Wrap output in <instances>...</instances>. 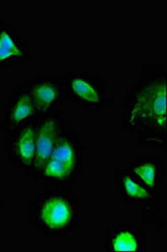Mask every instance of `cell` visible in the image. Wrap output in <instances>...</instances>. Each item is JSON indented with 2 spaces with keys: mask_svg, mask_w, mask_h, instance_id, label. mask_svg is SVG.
<instances>
[{
  "mask_svg": "<svg viewBox=\"0 0 167 252\" xmlns=\"http://www.w3.org/2000/svg\"><path fill=\"white\" fill-rule=\"evenodd\" d=\"M167 69L165 64H144L140 76L127 88L119 124L140 146L157 152L167 149Z\"/></svg>",
  "mask_w": 167,
  "mask_h": 252,
  "instance_id": "obj_1",
  "label": "cell"
},
{
  "mask_svg": "<svg viewBox=\"0 0 167 252\" xmlns=\"http://www.w3.org/2000/svg\"><path fill=\"white\" fill-rule=\"evenodd\" d=\"M26 218L29 224L41 236L70 237L81 224V200L64 187L45 189L30 201Z\"/></svg>",
  "mask_w": 167,
  "mask_h": 252,
  "instance_id": "obj_2",
  "label": "cell"
},
{
  "mask_svg": "<svg viewBox=\"0 0 167 252\" xmlns=\"http://www.w3.org/2000/svg\"><path fill=\"white\" fill-rule=\"evenodd\" d=\"M85 151V143L81 135L68 128L59 138L36 180L54 187H72L83 172Z\"/></svg>",
  "mask_w": 167,
  "mask_h": 252,
  "instance_id": "obj_3",
  "label": "cell"
},
{
  "mask_svg": "<svg viewBox=\"0 0 167 252\" xmlns=\"http://www.w3.org/2000/svg\"><path fill=\"white\" fill-rule=\"evenodd\" d=\"M62 79L66 98L83 110L100 114L114 105L105 79L98 74L90 70H72Z\"/></svg>",
  "mask_w": 167,
  "mask_h": 252,
  "instance_id": "obj_4",
  "label": "cell"
},
{
  "mask_svg": "<svg viewBox=\"0 0 167 252\" xmlns=\"http://www.w3.org/2000/svg\"><path fill=\"white\" fill-rule=\"evenodd\" d=\"M114 181L119 199L124 203L140 209L141 222L145 225L152 224L157 230L164 228L163 195L148 190L125 169L115 172Z\"/></svg>",
  "mask_w": 167,
  "mask_h": 252,
  "instance_id": "obj_5",
  "label": "cell"
},
{
  "mask_svg": "<svg viewBox=\"0 0 167 252\" xmlns=\"http://www.w3.org/2000/svg\"><path fill=\"white\" fill-rule=\"evenodd\" d=\"M40 117L24 81L17 82L12 88L11 95L3 104V116L0 123L2 133L8 135L38 121Z\"/></svg>",
  "mask_w": 167,
  "mask_h": 252,
  "instance_id": "obj_6",
  "label": "cell"
},
{
  "mask_svg": "<svg viewBox=\"0 0 167 252\" xmlns=\"http://www.w3.org/2000/svg\"><path fill=\"white\" fill-rule=\"evenodd\" d=\"M40 116L59 112L66 100V92L62 76L58 75H38L24 79Z\"/></svg>",
  "mask_w": 167,
  "mask_h": 252,
  "instance_id": "obj_7",
  "label": "cell"
},
{
  "mask_svg": "<svg viewBox=\"0 0 167 252\" xmlns=\"http://www.w3.org/2000/svg\"><path fill=\"white\" fill-rule=\"evenodd\" d=\"M68 127L64 114L60 112L41 116L36 126V158L30 178L36 179L56 144Z\"/></svg>",
  "mask_w": 167,
  "mask_h": 252,
  "instance_id": "obj_8",
  "label": "cell"
},
{
  "mask_svg": "<svg viewBox=\"0 0 167 252\" xmlns=\"http://www.w3.org/2000/svg\"><path fill=\"white\" fill-rule=\"evenodd\" d=\"M37 121L8 134L5 142V154L16 167L31 176L36 158Z\"/></svg>",
  "mask_w": 167,
  "mask_h": 252,
  "instance_id": "obj_9",
  "label": "cell"
},
{
  "mask_svg": "<svg viewBox=\"0 0 167 252\" xmlns=\"http://www.w3.org/2000/svg\"><path fill=\"white\" fill-rule=\"evenodd\" d=\"M32 58V49L19 36L16 28L0 22V71L27 64Z\"/></svg>",
  "mask_w": 167,
  "mask_h": 252,
  "instance_id": "obj_10",
  "label": "cell"
},
{
  "mask_svg": "<svg viewBox=\"0 0 167 252\" xmlns=\"http://www.w3.org/2000/svg\"><path fill=\"white\" fill-rule=\"evenodd\" d=\"M103 248L108 252L145 251V232L143 229L133 223L114 224L104 232Z\"/></svg>",
  "mask_w": 167,
  "mask_h": 252,
  "instance_id": "obj_11",
  "label": "cell"
},
{
  "mask_svg": "<svg viewBox=\"0 0 167 252\" xmlns=\"http://www.w3.org/2000/svg\"><path fill=\"white\" fill-rule=\"evenodd\" d=\"M124 169L148 190L163 195L165 183V164L161 158L154 155L139 157L129 162Z\"/></svg>",
  "mask_w": 167,
  "mask_h": 252,
  "instance_id": "obj_12",
  "label": "cell"
}]
</instances>
